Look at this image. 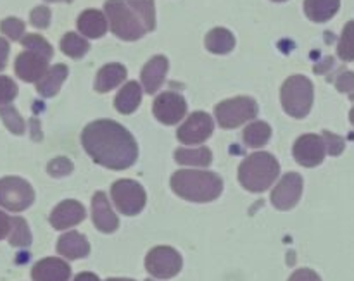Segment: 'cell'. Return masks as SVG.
Wrapping results in <instances>:
<instances>
[{
  "label": "cell",
  "instance_id": "6da1fadb",
  "mask_svg": "<svg viewBox=\"0 0 354 281\" xmlns=\"http://www.w3.org/2000/svg\"><path fill=\"white\" fill-rule=\"evenodd\" d=\"M82 145L97 164L114 171L128 169L138 157L133 135L111 119H99L86 124L82 133Z\"/></svg>",
  "mask_w": 354,
  "mask_h": 281
},
{
  "label": "cell",
  "instance_id": "7a4b0ae2",
  "mask_svg": "<svg viewBox=\"0 0 354 281\" xmlns=\"http://www.w3.org/2000/svg\"><path fill=\"white\" fill-rule=\"evenodd\" d=\"M171 188L189 202H213L223 192V180L216 173L182 169L171 176Z\"/></svg>",
  "mask_w": 354,
  "mask_h": 281
},
{
  "label": "cell",
  "instance_id": "3957f363",
  "mask_svg": "<svg viewBox=\"0 0 354 281\" xmlns=\"http://www.w3.org/2000/svg\"><path fill=\"white\" fill-rule=\"evenodd\" d=\"M280 175V164L268 152L251 154L239 168V182L252 193H263L275 183Z\"/></svg>",
  "mask_w": 354,
  "mask_h": 281
},
{
  "label": "cell",
  "instance_id": "277c9868",
  "mask_svg": "<svg viewBox=\"0 0 354 281\" xmlns=\"http://www.w3.org/2000/svg\"><path fill=\"white\" fill-rule=\"evenodd\" d=\"M280 99H282L283 110L289 116L296 117V119H303V117H306L310 114L311 107H313V83L306 76H290L282 85Z\"/></svg>",
  "mask_w": 354,
  "mask_h": 281
},
{
  "label": "cell",
  "instance_id": "5b68a950",
  "mask_svg": "<svg viewBox=\"0 0 354 281\" xmlns=\"http://www.w3.org/2000/svg\"><path fill=\"white\" fill-rule=\"evenodd\" d=\"M104 9H106L107 19H109L111 31L121 40L133 41L147 33L144 23L128 6L127 0H107L104 3Z\"/></svg>",
  "mask_w": 354,
  "mask_h": 281
},
{
  "label": "cell",
  "instance_id": "8992f818",
  "mask_svg": "<svg viewBox=\"0 0 354 281\" xmlns=\"http://www.w3.org/2000/svg\"><path fill=\"white\" fill-rule=\"evenodd\" d=\"M258 114V104L251 97H235L223 100L214 107V116L223 130H234L245 121L254 119Z\"/></svg>",
  "mask_w": 354,
  "mask_h": 281
},
{
  "label": "cell",
  "instance_id": "52a82bcc",
  "mask_svg": "<svg viewBox=\"0 0 354 281\" xmlns=\"http://www.w3.org/2000/svg\"><path fill=\"white\" fill-rule=\"evenodd\" d=\"M111 197L120 211L124 216H137L147 202V195L140 183L133 180H120L111 186Z\"/></svg>",
  "mask_w": 354,
  "mask_h": 281
},
{
  "label": "cell",
  "instance_id": "ba28073f",
  "mask_svg": "<svg viewBox=\"0 0 354 281\" xmlns=\"http://www.w3.org/2000/svg\"><path fill=\"white\" fill-rule=\"evenodd\" d=\"M35 192L30 183L23 178L7 176L0 180V207L12 213L26 211L33 204Z\"/></svg>",
  "mask_w": 354,
  "mask_h": 281
},
{
  "label": "cell",
  "instance_id": "9c48e42d",
  "mask_svg": "<svg viewBox=\"0 0 354 281\" xmlns=\"http://www.w3.org/2000/svg\"><path fill=\"white\" fill-rule=\"evenodd\" d=\"M145 269L154 278H173L182 269V255L171 247H156L145 258Z\"/></svg>",
  "mask_w": 354,
  "mask_h": 281
},
{
  "label": "cell",
  "instance_id": "30bf717a",
  "mask_svg": "<svg viewBox=\"0 0 354 281\" xmlns=\"http://www.w3.org/2000/svg\"><path fill=\"white\" fill-rule=\"evenodd\" d=\"M213 119L206 113H194L176 131V138L183 145H199L213 135Z\"/></svg>",
  "mask_w": 354,
  "mask_h": 281
},
{
  "label": "cell",
  "instance_id": "8fae6325",
  "mask_svg": "<svg viewBox=\"0 0 354 281\" xmlns=\"http://www.w3.org/2000/svg\"><path fill=\"white\" fill-rule=\"evenodd\" d=\"M327 154V145L320 135H303L294 144V159L304 168H315L322 164Z\"/></svg>",
  "mask_w": 354,
  "mask_h": 281
},
{
  "label": "cell",
  "instance_id": "7c38bea8",
  "mask_svg": "<svg viewBox=\"0 0 354 281\" xmlns=\"http://www.w3.org/2000/svg\"><path fill=\"white\" fill-rule=\"evenodd\" d=\"M152 110H154V116L158 117V121L171 126V124H176L183 119V116L187 114V102L180 93L165 92L156 97Z\"/></svg>",
  "mask_w": 354,
  "mask_h": 281
},
{
  "label": "cell",
  "instance_id": "4fadbf2b",
  "mask_svg": "<svg viewBox=\"0 0 354 281\" xmlns=\"http://www.w3.org/2000/svg\"><path fill=\"white\" fill-rule=\"evenodd\" d=\"M303 195V178L297 173H287L272 192V204L279 211H289Z\"/></svg>",
  "mask_w": 354,
  "mask_h": 281
},
{
  "label": "cell",
  "instance_id": "5bb4252c",
  "mask_svg": "<svg viewBox=\"0 0 354 281\" xmlns=\"http://www.w3.org/2000/svg\"><path fill=\"white\" fill-rule=\"evenodd\" d=\"M47 68H48V59L44 57L41 54H37V52L33 50H26L23 52V54L17 55L16 64H14L16 75L26 83L40 81V79L44 78L45 72L48 71Z\"/></svg>",
  "mask_w": 354,
  "mask_h": 281
},
{
  "label": "cell",
  "instance_id": "9a60e30c",
  "mask_svg": "<svg viewBox=\"0 0 354 281\" xmlns=\"http://www.w3.org/2000/svg\"><path fill=\"white\" fill-rule=\"evenodd\" d=\"M92 221L93 226L102 233H114L120 226V220L111 209L109 200H107L106 193L97 192L92 199Z\"/></svg>",
  "mask_w": 354,
  "mask_h": 281
},
{
  "label": "cell",
  "instance_id": "2e32d148",
  "mask_svg": "<svg viewBox=\"0 0 354 281\" xmlns=\"http://www.w3.org/2000/svg\"><path fill=\"white\" fill-rule=\"evenodd\" d=\"M85 207L78 200H64L50 214V224L55 230H68L85 220Z\"/></svg>",
  "mask_w": 354,
  "mask_h": 281
},
{
  "label": "cell",
  "instance_id": "e0dca14e",
  "mask_svg": "<svg viewBox=\"0 0 354 281\" xmlns=\"http://www.w3.org/2000/svg\"><path fill=\"white\" fill-rule=\"evenodd\" d=\"M31 278L33 281H69L71 268L62 259H41L31 269Z\"/></svg>",
  "mask_w": 354,
  "mask_h": 281
},
{
  "label": "cell",
  "instance_id": "ac0fdd59",
  "mask_svg": "<svg viewBox=\"0 0 354 281\" xmlns=\"http://www.w3.org/2000/svg\"><path fill=\"white\" fill-rule=\"evenodd\" d=\"M166 72H168V59L165 55H156L142 69V85L145 92L156 93L165 83Z\"/></svg>",
  "mask_w": 354,
  "mask_h": 281
},
{
  "label": "cell",
  "instance_id": "d6986e66",
  "mask_svg": "<svg viewBox=\"0 0 354 281\" xmlns=\"http://www.w3.org/2000/svg\"><path fill=\"white\" fill-rule=\"evenodd\" d=\"M57 252L66 259H82L90 254V244L78 231H68L59 238Z\"/></svg>",
  "mask_w": 354,
  "mask_h": 281
},
{
  "label": "cell",
  "instance_id": "ffe728a7",
  "mask_svg": "<svg viewBox=\"0 0 354 281\" xmlns=\"http://www.w3.org/2000/svg\"><path fill=\"white\" fill-rule=\"evenodd\" d=\"M106 16L97 9H86L78 17V30L86 38H100L107 33Z\"/></svg>",
  "mask_w": 354,
  "mask_h": 281
},
{
  "label": "cell",
  "instance_id": "44dd1931",
  "mask_svg": "<svg viewBox=\"0 0 354 281\" xmlns=\"http://www.w3.org/2000/svg\"><path fill=\"white\" fill-rule=\"evenodd\" d=\"M127 79V68L123 64H107L97 72V78H95V90L99 93H106L109 90L116 88L118 85Z\"/></svg>",
  "mask_w": 354,
  "mask_h": 281
},
{
  "label": "cell",
  "instance_id": "7402d4cb",
  "mask_svg": "<svg viewBox=\"0 0 354 281\" xmlns=\"http://www.w3.org/2000/svg\"><path fill=\"white\" fill-rule=\"evenodd\" d=\"M68 78V66L55 64L48 69L40 81H37V90L41 97H54L61 90L62 83Z\"/></svg>",
  "mask_w": 354,
  "mask_h": 281
},
{
  "label": "cell",
  "instance_id": "603a6c76",
  "mask_svg": "<svg viewBox=\"0 0 354 281\" xmlns=\"http://www.w3.org/2000/svg\"><path fill=\"white\" fill-rule=\"evenodd\" d=\"M142 102V88L137 81H128L114 99V107L120 114H131Z\"/></svg>",
  "mask_w": 354,
  "mask_h": 281
},
{
  "label": "cell",
  "instance_id": "cb8c5ba5",
  "mask_svg": "<svg viewBox=\"0 0 354 281\" xmlns=\"http://www.w3.org/2000/svg\"><path fill=\"white\" fill-rule=\"evenodd\" d=\"M341 0H304V12L315 23H325L337 14Z\"/></svg>",
  "mask_w": 354,
  "mask_h": 281
},
{
  "label": "cell",
  "instance_id": "d4e9b609",
  "mask_svg": "<svg viewBox=\"0 0 354 281\" xmlns=\"http://www.w3.org/2000/svg\"><path fill=\"white\" fill-rule=\"evenodd\" d=\"M235 38L225 28H214L206 35V48L213 54H228L234 50Z\"/></svg>",
  "mask_w": 354,
  "mask_h": 281
},
{
  "label": "cell",
  "instance_id": "484cf974",
  "mask_svg": "<svg viewBox=\"0 0 354 281\" xmlns=\"http://www.w3.org/2000/svg\"><path fill=\"white\" fill-rule=\"evenodd\" d=\"M242 138H244V144L248 147L258 148L263 147L270 142L272 138V128H270L268 123L265 121H254V123L248 124V128L242 133Z\"/></svg>",
  "mask_w": 354,
  "mask_h": 281
},
{
  "label": "cell",
  "instance_id": "4316f807",
  "mask_svg": "<svg viewBox=\"0 0 354 281\" xmlns=\"http://www.w3.org/2000/svg\"><path fill=\"white\" fill-rule=\"evenodd\" d=\"M175 159L178 164L183 166H209L213 162V154L209 148H178L175 152Z\"/></svg>",
  "mask_w": 354,
  "mask_h": 281
},
{
  "label": "cell",
  "instance_id": "83f0119b",
  "mask_svg": "<svg viewBox=\"0 0 354 281\" xmlns=\"http://www.w3.org/2000/svg\"><path fill=\"white\" fill-rule=\"evenodd\" d=\"M88 48V41L76 33H66L61 40V50L73 59H82Z\"/></svg>",
  "mask_w": 354,
  "mask_h": 281
},
{
  "label": "cell",
  "instance_id": "f1b7e54d",
  "mask_svg": "<svg viewBox=\"0 0 354 281\" xmlns=\"http://www.w3.org/2000/svg\"><path fill=\"white\" fill-rule=\"evenodd\" d=\"M128 6L133 9V12L140 17L145 30L152 31L156 28V10L154 0H127Z\"/></svg>",
  "mask_w": 354,
  "mask_h": 281
},
{
  "label": "cell",
  "instance_id": "f546056e",
  "mask_svg": "<svg viewBox=\"0 0 354 281\" xmlns=\"http://www.w3.org/2000/svg\"><path fill=\"white\" fill-rule=\"evenodd\" d=\"M9 244L14 247H28L31 244V233L26 221L23 217H12L10 220Z\"/></svg>",
  "mask_w": 354,
  "mask_h": 281
},
{
  "label": "cell",
  "instance_id": "4dcf8cb0",
  "mask_svg": "<svg viewBox=\"0 0 354 281\" xmlns=\"http://www.w3.org/2000/svg\"><path fill=\"white\" fill-rule=\"evenodd\" d=\"M337 54L342 61H354V21H349L342 30L341 40L337 45Z\"/></svg>",
  "mask_w": 354,
  "mask_h": 281
},
{
  "label": "cell",
  "instance_id": "1f68e13d",
  "mask_svg": "<svg viewBox=\"0 0 354 281\" xmlns=\"http://www.w3.org/2000/svg\"><path fill=\"white\" fill-rule=\"evenodd\" d=\"M0 117H2L3 124L7 126V130L12 131L14 135L24 133V119L21 117V114L17 113L12 106L0 107Z\"/></svg>",
  "mask_w": 354,
  "mask_h": 281
},
{
  "label": "cell",
  "instance_id": "d6a6232c",
  "mask_svg": "<svg viewBox=\"0 0 354 281\" xmlns=\"http://www.w3.org/2000/svg\"><path fill=\"white\" fill-rule=\"evenodd\" d=\"M21 43H23V47L26 48V50H33L37 52V54H41L44 57H47L48 61H50L52 55H54L50 43H48L44 37H40V35H26V37L21 38Z\"/></svg>",
  "mask_w": 354,
  "mask_h": 281
},
{
  "label": "cell",
  "instance_id": "836d02e7",
  "mask_svg": "<svg viewBox=\"0 0 354 281\" xmlns=\"http://www.w3.org/2000/svg\"><path fill=\"white\" fill-rule=\"evenodd\" d=\"M0 30L6 37H9L10 40H21L24 35V23L17 17H7L0 23Z\"/></svg>",
  "mask_w": 354,
  "mask_h": 281
},
{
  "label": "cell",
  "instance_id": "e575fe53",
  "mask_svg": "<svg viewBox=\"0 0 354 281\" xmlns=\"http://www.w3.org/2000/svg\"><path fill=\"white\" fill-rule=\"evenodd\" d=\"M47 171L54 178H62V176H68L73 171V162L68 157H57L48 162Z\"/></svg>",
  "mask_w": 354,
  "mask_h": 281
},
{
  "label": "cell",
  "instance_id": "d590c367",
  "mask_svg": "<svg viewBox=\"0 0 354 281\" xmlns=\"http://www.w3.org/2000/svg\"><path fill=\"white\" fill-rule=\"evenodd\" d=\"M17 95V85L7 76H0V106H7Z\"/></svg>",
  "mask_w": 354,
  "mask_h": 281
},
{
  "label": "cell",
  "instance_id": "8d00e7d4",
  "mask_svg": "<svg viewBox=\"0 0 354 281\" xmlns=\"http://www.w3.org/2000/svg\"><path fill=\"white\" fill-rule=\"evenodd\" d=\"M30 21L35 28H40V30H45L50 24V9L45 6L35 7L30 14Z\"/></svg>",
  "mask_w": 354,
  "mask_h": 281
},
{
  "label": "cell",
  "instance_id": "74e56055",
  "mask_svg": "<svg viewBox=\"0 0 354 281\" xmlns=\"http://www.w3.org/2000/svg\"><path fill=\"white\" fill-rule=\"evenodd\" d=\"M324 140L327 145V152L330 155H341L344 151V140L339 135L330 133V131H324Z\"/></svg>",
  "mask_w": 354,
  "mask_h": 281
},
{
  "label": "cell",
  "instance_id": "f35d334b",
  "mask_svg": "<svg viewBox=\"0 0 354 281\" xmlns=\"http://www.w3.org/2000/svg\"><path fill=\"white\" fill-rule=\"evenodd\" d=\"M335 86H337L339 92L351 93L354 90V72L344 71L342 75H339V78L335 79Z\"/></svg>",
  "mask_w": 354,
  "mask_h": 281
},
{
  "label": "cell",
  "instance_id": "ab89813d",
  "mask_svg": "<svg viewBox=\"0 0 354 281\" xmlns=\"http://www.w3.org/2000/svg\"><path fill=\"white\" fill-rule=\"evenodd\" d=\"M289 281H322V278L311 269H297L296 273H292Z\"/></svg>",
  "mask_w": 354,
  "mask_h": 281
},
{
  "label": "cell",
  "instance_id": "60d3db41",
  "mask_svg": "<svg viewBox=\"0 0 354 281\" xmlns=\"http://www.w3.org/2000/svg\"><path fill=\"white\" fill-rule=\"evenodd\" d=\"M10 233V217L0 211V240Z\"/></svg>",
  "mask_w": 354,
  "mask_h": 281
},
{
  "label": "cell",
  "instance_id": "b9f144b4",
  "mask_svg": "<svg viewBox=\"0 0 354 281\" xmlns=\"http://www.w3.org/2000/svg\"><path fill=\"white\" fill-rule=\"evenodd\" d=\"M7 57H9V43L6 38H0V71L6 68Z\"/></svg>",
  "mask_w": 354,
  "mask_h": 281
},
{
  "label": "cell",
  "instance_id": "7bdbcfd3",
  "mask_svg": "<svg viewBox=\"0 0 354 281\" xmlns=\"http://www.w3.org/2000/svg\"><path fill=\"white\" fill-rule=\"evenodd\" d=\"M332 64H334V59L327 57L324 62H322L320 66H315V72H324V71H327L328 68H332Z\"/></svg>",
  "mask_w": 354,
  "mask_h": 281
},
{
  "label": "cell",
  "instance_id": "ee69618b",
  "mask_svg": "<svg viewBox=\"0 0 354 281\" xmlns=\"http://www.w3.org/2000/svg\"><path fill=\"white\" fill-rule=\"evenodd\" d=\"M75 281H100V280L97 278L93 273H80V275L75 278Z\"/></svg>",
  "mask_w": 354,
  "mask_h": 281
},
{
  "label": "cell",
  "instance_id": "f6af8a7d",
  "mask_svg": "<svg viewBox=\"0 0 354 281\" xmlns=\"http://www.w3.org/2000/svg\"><path fill=\"white\" fill-rule=\"evenodd\" d=\"M107 281H133V280H128V278H111Z\"/></svg>",
  "mask_w": 354,
  "mask_h": 281
},
{
  "label": "cell",
  "instance_id": "bcb514c9",
  "mask_svg": "<svg viewBox=\"0 0 354 281\" xmlns=\"http://www.w3.org/2000/svg\"><path fill=\"white\" fill-rule=\"evenodd\" d=\"M47 2H73V0H47Z\"/></svg>",
  "mask_w": 354,
  "mask_h": 281
},
{
  "label": "cell",
  "instance_id": "7dc6e473",
  "mask_svg": "<svg viewBox=\"0 0 354 281\" xmlns=\"http://www.w3.org/2000/svg\"><path fill=\"white\" fill-rule=\"evenodd\" d=\"M349 119H351V123L354 124V107H353V110H351V114H349Z\"/></svg>",
  "mask_w": 354,
  "mask_h": 281
},
{
  "label": "cell",
  "instance_id": "c3c4849f",
  "mask_svg": "<svg viewBox=\"0 0 354 281\" xmlns=\"http://www.w3.org/2000/svg\"><path fill=\"white\" fill-rule=\"evenodd\" d=\"M349 99H351V100H353V102H354V90H353V92H351V93H349Z\"/></svg>",
  "mask_w": 354,
  "mask_h": 281
},
{
  "label": "cell",
  "instance_id": "681fc988",
  "mask_svg": "<svg viewBox=\"0 0 354 281\" xmlns=\"http://www.w3.org/2000/svg\"><path fill=\"white\" fill-rule=\"evenodd\" d=\"M273 2H286V0H273Z\"/></svg>",
  "mask_w": 354,
  "mask_h": 281
},
{
  "label": "cell",
  "instance_id": "f907efd6",
  "mask_svg": "<svg viewBox=\"0 0 354 281\" xmlns=\"http://www.w3.org/2000/svg\"><path fill=\"white\" fill-rule=\"evenodd\" d=\"M145 281H152V280H145Z\"/></svg>",
  "mask_w": 354,
  "mask_h": 281
}]
</instances>
